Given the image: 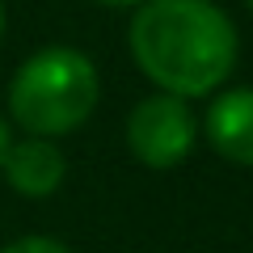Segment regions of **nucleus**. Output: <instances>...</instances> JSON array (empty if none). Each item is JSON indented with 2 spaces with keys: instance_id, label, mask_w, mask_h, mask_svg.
<instances>
[{
  "instance_id": "f257e3e1",
  "label": "nucleus",
  "mask_w": 253,
  "mask_h": 253,
  "mask_svg": "<svg viewBox=\"0 0 253 253\" xmlns=\"http://www.w3.org/2000/svg\"><path fill=\"white\" fill-rule=\"evenodd\" d=\"M126 46L135 68L169 97H207L232 76L241 38L215 0H148L139 4Z\"/></svg>"
},
{
  "instance_id": "f03ea898",
  "label": "nucleus",
  "mask_w": 253,
  "mask_h": 253,
  "mask_svg": "<svg viewBox=\"0 0 253 253\" xmlns=\"http://www.w3.org/2000/svg\"><path fill=\"white\" fill-rule=\"evenodd\" d=\"M97 97H101V81L93 59L76 46L55 42L34 51L13 72L9 114L34 139H59L89 123V114L97 110Z\"/></svg>"
},
{
  "instance_id": "7ed1b4c3",
  "label": "nucleus",
  "mask_w": 253,
  "mask_h": 253,
  "mask_svg": "<svg viewBox=\"0 0 253 253\" xmlns=\"http://www.w3.org/2000/svg\"><path fill=\"white\" fill-rule=\"evenodd\" d=\"M199 139V118L190 101L152 93L126 114V148L148 169H177Z\"/></svg>"
},
{
  "instance_id": "20e7f679",
  "label": "nucleus",
  "mask_w": 253,
  "mask_h": 253,
  "mask_svg": "<svg viewBox=\"0 0 253 253\" xmlns=\"http://www.w3.org/2000/svg\"><path fill=\"white\" fill-rule=\"evenodd\" d=\"M203 131H207V144L224 161L253 169V89H245V84L241 89H224L207 106Z\"/></svg>"
},
{
  "instance_id": "39448f33",
  "label": "nucleus",
  "mask_w": 253,
  "mask_h": 253,
  "mask_svg": "<svg viewBox=\"0 0 253 253\" xmlns=\"http://www.w3.org/2000/svg\"><path fill=\"white\" fill-rule=\"evenodd\" d=\"M0 173L26 199H51L55 190L63 186V177H68V161L55 148V139H34L30 135V139H21V144L9 148Z\"/></svg>"
},
{
  "instance_id": "423d86ee",
  "label": "nucleus",
  "mask_w": 253,
  "mask_h": 253,
  "mask_svg": "<svg viewBox=\"0 0 253 253\" xmlns=\"http://www.w3.org/2000/svg\"><path fill=\"white\" fill-rule=\"evenodd\" d=\"M0 253H72V249L59 245V241H51V236H21V241L4 245Z\"/></svg>"
},
{
  "instance_id": "0eeeda50",
  "label": "nucleus",
  "mask_w": 253,
  "mask_h": 253,
  "mask_svg": "<svg viewBox=\"0 0 253 253\" xmlns=\"http://www.w3.org/2000/svg\"><path fill=\"white\" fill-rule=\"evenodd\" d=\"M13 139H9V126H4V118H0V169H4V156H9Z\"/></svg>"
},
{
  "instance_id": "6e6552de",
  "label": "nucleus",
  "mask_w": 253,
  "mask_h": 253,
  "mask_svg": "<svg viewBox=\"0 0 253 253\" xmlns=\"http://www.w3.org/2000/svg\"><path fill=\"white\" fill-rule=\"evenodd\" d=\"M97 4H106V9H139L148 0H97Z\"/></svg>"
},
{
  "instance_id": "1a4fd4ad",
  "label": "nucleus",
  "mask_w": 253,
  "mask_h": 253,
  "mask_svg": "<svg viewBox=\"0 0 253 253\" xmlns=\"http://www.w3.org/2000/svg\"><path fill=\"white\" fill-rule=\"evenodd\" d=\"M0 38H4V0H0Z\"/></svg>"
},
{
  "instance_id": "9d476101",
  "label": "nucleus",
  "mask_w": 253,
  "mask_h": 253,
  "mask_svg": "<svg viewBox=\"0 0 253 253\" xmlns=\"http://www.w3.org/2000/svg\"><path fill=\"white\" fill-rule=\"evenodd\" d=\"M245 4H249V9H253V0H245Z\"/></svg>"
}]
</instances>
